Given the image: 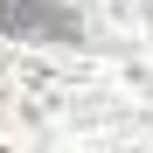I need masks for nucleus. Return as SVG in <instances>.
Segmentation results:
<instances>
[{
  "mask_svg": "<svg viewBox=\"0 0 153 153\" xmlns=\"http://www.w3.org/2000/svg\"><path fill=\"white\" fill-rule=\"evenodd\" d=\"M0 35H14V42H76L84 21H76L70 0H0Z\"/></svg>",
  "mask_w": 153,
  "mask_h": 153,
  "instance_id": "1",
  "label": "nucleus"
}]
</instances>
